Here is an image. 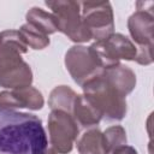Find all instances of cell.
Listing matches in <instances>:
<instances>
[{
	"mask_svg": "<svg viewBox=\"0 0 154 154\" xmlns=\"http://www.w3.org/2000/svg\"><path fill=\"white\" fill-rule=\"evenodd\" d=\"M42 120L31 113L0 109V154H46Z\"/></svg>",
	"mask_w": 154,
	"mask_h": 154,
	"instance_id": "obj_1",
	"label": "cell"
},
{
	"mask_svg": "<svg viewBox=\"0 0 154 154\" xmlns=\"http://www.w3.org/2000/svg\"><path fill=\"white\" fill-rule=\"evenodd\" d=\"M84 96L108 120H122L126 114L125 97L105 78L103 72L82 85Z\"/></svg>",
	"mask_w": 154,
	"mask_h": 154,
	"instance_id": "obj_2",
	"label": "cell"
},
{
	"mask_svg": "<svg viewBox=\"0 0 154 154\" xmlns=\"http://www.w3.org/2000/svg\"><path fill=\"white\" fill-rule=\"evenodd\" d=\"M57 20L58 31L65 34L73 42H88L91 40L81 17V2L78 1H46Z\"/></svg>",
	"mask_w": 154,
	"mask_h": 154,
	"instance_id": "obj_3",
	"label": "cell"
},
{
	"mask_svg": "<svg viewBox=\"0 0 154 154\" xmlns=\"http://www.w3.org/2000/svg\"><path fill=\"white\" fill-rule=\"evenodd\" d=\"M89 49L103 70L119 65L120 59L135 60L137 55V46L123 34L114 32L103 40L94 42Z\"/></svg>",
	"mask_w": 154,
	"mask_h": 154,
	"instance_id": "obj_4",
	"label": "cell"
},
{
	"mask_svg": "<svg viewBox=\"0 0 154 154\" xmlns=\"http://www.w3.org/2000/svg\"><path fill=\"white\" fill-rule=\"evenodd\" d=\"M32 82L30 66L22 59L14 47L0 43V87L17 89L29 87Z\"/></svg>",
	"mask_w": 154,
	"mask_h": 154,
	"instance_id": "obj_5",
	"label": "cell"
},
{
	"mask_svg": "<svg viewBox=\"0 0 154 154\" xmlns=\"http://www.w3.org/2000/svg\"><path fill=\"white\" fill-rule=\"evenodd\" d=\"M81 17L91 38L100 41L113 34V10L108 1L81 2Z\"/></svg>",
	"mask_w": 154,
	"mask_h": 154,
	"instance_id": "obj_6",
	"label": "cell"
},
{
	"mask_svg": "<svg viewBox=\"0 0 154 154\" xmlns=\"http://www.w3.org/2000/svg\"><path fill=\"white\" fill-rule=\"evenodd\" d=\"M48 132L49 142L54 152L58 154H67L72 150L78 136V126L70 113L54 109L48 117Z\"/></svg>",
	"mask_w": 154,
	"mask_h": 154,
	"instance_id": "obj_7",
	"label": "cell"
},
{
	"mask_svg": "<svg viewBox=\"0 0 154 154\" xmlns=\"http://www.w3.org/2000/svg\"><path fill=\"white\" fill-rule=\"evenodd\" d=\"M65 65L73 81L81 87L103 72V69L99 65L89 47L84 46L71 47L66 52Z\"/></svg>",
	"mask_w": 154,
	"mask_h": 154,
	"instance_id": "obj_8",
	"label": "cell"
},
{
	"mask_svg": "<svg viewBox=\"0 0 154 154\" xmlns=\"http://www.w3.org/2000/svg\"><path fill=\"white\" fill-rule=\"evenodd\" d=\"M45 100L36 88L24 87L11 90H4L0 93V109H14V108H29L41 109Z\"/></svg>",
	"mask_w": 154,
	"mask_h": 154,
	"instance_id": "obj_9",
	"label": "cell"
},
{
	"mask_svg": "<svg viewBox=\"0 0 154 154\" xmlns=\"http://www.w3.org/2000/svg\"><path fill=\"white\" fill-rule=\"evenodd\" d=\"M153 12L137 10L128 19L132 40L138 46H153Z\"/></svg>",
	"mask_w": 154,
	"mask_h": 154,
	"instance_id": "obj_10",
	"label": "cell"
},
{
	"mask_svg": "<svg viewBox=\"0 0 154 154\" xmlns=\"http://www.w3.org/2000/svg\"><path fill=\"white\" fill-rule=\"evenodd\" d=\"M71 113L77 125H81L82 128L95 126L102 119L101 112L84 95H76Z\"/></svg>",
	"mask_w": 154,
	"mask_h": 154,
	"instance_id": "obj_11",
	"label": "cell"
},
{
	"mask_svg": "<svg viewBox=\"0 0 154 154\" xmlns=\"http://www.w3.org/2000/svg\"><path fill=\"white\" fill-rule=\"evenodd\" d=\"M103 76L124 97L131 93L136 85V76L132 70L120 64L103 70Z\"/></svg>",
	"mask_w": 154,
	"mask_h": 154,
	"instance_id": "obj_12",
	"label": "cell"
},
{
	"mask_svg": "<svg viewBox=\"0 0 154 154\" xmlns=\"http://www.w3.org/2000/svg\"><path fill=\"white\" fill-rule=\"evenodd\" d=\"M79 154H109L103 134L97 129L85 131L77 141Z\"/></svg>",
	"mask_w": 154,
	"mask_h": 154,
	"instance_id": "obj_13",
	"label": "cell"
},
{
	"mask_svg": "<svg viewBox=\"0 0 154 154\" xmlns=\"http://www.w3.org/2000/svg\"><path fill=\"white\" fill-rule=\"evenodd\" d=\"M25 18H26V23L31 24L32 26H35L36 29H38L40 31H42L46 35L58 31L57 20H55V17L53 16V13L46 12L45 10H42L40 7L30 8L28 11Z\"/></svg>",
	"mask_w": 154,
	"mask_h": 154,
	"instance_id": "obj_14",
	"label": "cell"
},
{
	"mask_svg": "<svg viewBox=\"0 0 154 154\" xmlns=\"http://www.w3.org/2000/svg\"><path fill=\"white\" fill-rule=\"evenodd\" d=\"M76 95L77 94L71 88H69L66 85H59L52 90V93L49 95L48 105L52 108V111L60 109V111L71 113Z\"/></svg>",
	"mask_w": 154,
	"mask_h": 154,
	"instance_id": "obj_15",
	"label": "cell"
},
{
	"mask_svg": "<svg viewBox=\"0 0 154 154\" xmlns=\"http://www.w3.org/2000/svg\"><path fill=\"white\" fill-rule=\"evenodd\" d=\"M18 31L22 34L28 47H31L32 49H43L49 45L48 35L43 34L29 23L23 24Z\"/></svg>",
	"mask_w": 154,
	"mask_h": 154,
	"instance_id": "obj_16",
	"label": "cell"
},
{
	"mask_svg": "<svg viewBox=\"0 0 154 154\" xmlns=\"http://www.w3.org/2000/svg\"><path fill=\"white\" fill-rule=\"evenodd\" d=\"M102 134H103V137H105V141H106L109 153H112L116 148L126 144V132L123 129V126H120V125L109 126Z\"/></svg>",
	"mask_w": 154,
	"mask_h": 154,
	"instance_id": "obj_17",
	"label": "cell"
},
{
	"mask_svg": "<svg viewBox=\"0 0 154 154\" xmlns=\"http://www.w3.org/2000/svg\"><path fill=\"white\" fill-rule=\"evenodd\" d=\"M152 48H153V46H137V55H136L135 61H137L141 65L152 64V61H153Z\"/></svg>",
	"mask_w": 154,
	"mask_h": 154,
	"instance_id": "obj_18",
	"label": "cell"
},
{
	"mask_svg": "<svg viewBox=\"0 0 154 154\" xmlns=\"http://www.w3.org/2000/svg\"><path fill=\"white\" fill-rule=\"evenodd\" d=\"M111 154H137V150L131 146L124 144V146H120V147L116 148Z\"/></svg>",
	"mask_w": 154,
	"mask_h": 154,
	"instance_id": "obj_19",
	"label": "cell"
},
{
	"mask_svg": "<svg viewBox=\"0 0 154 154\" xmlns=\"http://www.w3.org/2000/svg\"><path fill=\"white\" fill-rule=\"evenodd\" d=\"M46 154H57V153L54 152V149H53V148H48V149H47V152H46Z\"/></svg>",
	"mask_w": 154,
	"mask_h": 154,
	"instance_id": "obj_20",
	"label": "cell"
}]
</instances>
